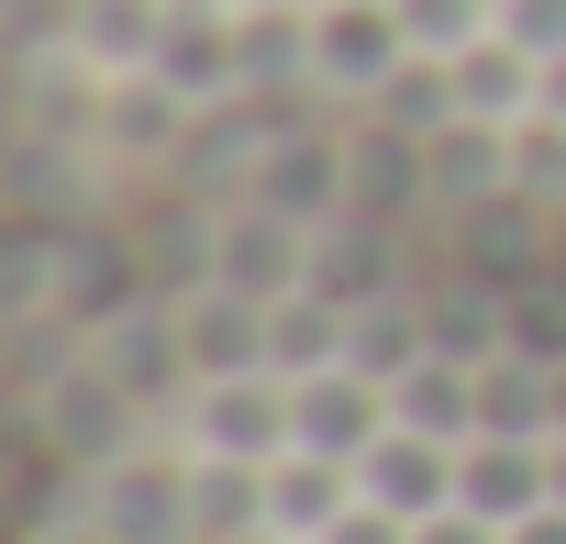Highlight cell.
Here are the masks:
<instances>
[{
	"label": "cell",
	"mask_w": 566,
	"mask_h": 544,
	"mask_svg": "<svg viewBox=\"0 0 566 544\" xmlns=\"http://www.w3.org/2000/svg\"><path fill=\"white\" fill-rule=\"evenodd\" d=\"M233 12H290V0H233Z\"/></svg>",
	"instance_id": "obj_19"
},
{
	"label": "cell",
	"mask_w": 566,
	"mask_h": 544,
	"mask_svg": "<svg viewBox=\"0 0 566 544\" xmlns=\"http://www.w3.org/2000/svg\"><path fill=\"white\" fill-rule=\"evenodd\" d=\"M345 500H356V467L290 444V456L266 467V544H323V533L345 522Z\"/></svg>",
	"instance_id": "obj_6"
},
{
	"label": "cell",
	"mask_w": 566,
	"mask_h": 544,
	"mask_svg": "<svg viewBox=\"0 0 566 544\" xmlns=\"http://www.w3.org/2000/svg\"><path fill=\"white\" fill-rule=\"evenodd\" d=\"M400 422L411 433H444V444H478V367L467 356H422L411 378H389Z\"/></svg>",
	"instance_id": "obj_9"
},
{
	"label": "cell",
	"mask_w": 566,
	"mask_h": 544,
	"mask_svg": "<svg viewBox=\"0 0 566 544\" xmlns=\"http://www.w3.org/2000/svg\"><path fill=\"white\" fill-rule=\"evenodd\" d=\"M555 433H566V367H555Z\"/></svg>",
	"instance_id": "obj_17"
},
{
	"label": "cell",
	"mask_w": 566,
	"mask_h": 544,
	"mask_svg": "<svg viewBox=\"0 0 566 544\" xmlns=\"http://www.w3.org/2000/svg\"><path fill=\"white\" fill-rule=\"evenodd\" d=\"M500 34H511L533 67H555V56H566V0H500Z\"/></svg>",
	"instance_id": "obj_12"
},
{
	"label": "cell",
	"mask_w": 566,
	"mask_h": 544,
	"mask_svg": "<svg viewBox=\"0 0 566 544\" xmlns=\"http://www.w3.org/2000/svg\"><path fill=\"white\" fill-rule=\"evenodd\" d=\"M555 500H566V433H555Z\"/></svg>",
	"instance_id": "obj_18"
},
{
	"label": "cell",
	"mask_w": 566,
	"mask_h": 544,
	"mask_svg": "<svg viewBox=\"0 0 566 544\" xmlns=\"http://www.w3.org/2000/svg\"><path fill=\"white\" fill-rule=\"evenodd\" d=\"M400 67H411V34H400L389 0H312V45H301V79H312V90L378 101Z\"/></svg>",
	"instance_id": "obj_2"
},
{
	"label": "cell",
	"mask_w": 566,
	"mask_h": 544,
	"mask_svg": "<svg viewBox=\"0 0 566 544\" xmlns=\"http://www.w3.org/2000/svg\"><path fill=\"white\" fill-rule=\"evenodd\" d=\"M478 433H533V444H555V367L522 356V345H500V356L478 367Z\"/></svg>",
	"instance_id": "obj_8"
},
{
	"label": "cell",
	"mask_w": 566,
	"mask_h": 544,
	"mask_svg": "<svg viewBox=\"0 0 566 544\" xmlns=\"http://www.w3.org/2000/svg\"><path fill=\"white\" fill-rule=\"evenodd\" d=\"M511 544H566V500H544V511H522V522H511Z\"/></svg>",
	"instance_id": "obj_15"
},
{
	"label": "cell",
	"mask_w": 566,
	"mask_h": 544,
	"mask_svg": "<svg viewBox=\"0 0 566 544\" xmlns=\"http://www.w3.org/2000/svg\"><path fill=\"white\" fill-rule=\"evenodd\" d=\"M455 456H467V444H444V433H411V422H389V433L367 444L356 489H367V500H389L400 522H433V511L455 500Z\"/></svg>",
	"instance_id": "obj_5"
},
{
	"label": "cell",
	"mask_w": 566,
	"mask_h": 544,
	"mask_svg": "<svg viewBox=\"0 0 566 544\" xmlns=\"http://www.w3.org/2000/svg\"><path fill=\"white\" fill-rule=\"evenodd\" d=\"M455 500H467V511H489V522L511 533L522 511H544V500H555V444H533V433H478V444L455 456Z\"/></svg>",
	"instance_id": "obj_4"
},
{
	"label": "cell",
	"mask_w": 566,
	"mask_h": 544,
	"mask_svg": "<svg viewBox=\"0 0 566 544\" xmlns=\"http://www.w3.org/2000/svg\"><path fill=\"white\" fill-rule=\"evenodd\" d=\"M367 123H389V134H411V145L455 134V123H467V112H455V67H444V56H411V67L367 101Z\"/></svg>",
	"instance_id": "obj_10"
},
{
	"label": "cell",
	"mask_w": 566,
	"mask_h": 544,
	"mask_svg": "<svg viewBox=\"0 0 566 544\" xmlns=\"http://www.w3.org/2000/svg\"><path fill=\"white\" fill-rule=\"evenodd\" d=\"M389 422H400L389 378H367V367H323V378H301V444H312V456L367 467V444H378Z\"/></svg>",
	"instance_id": "obj_3"
},
{
	"label": "cell",
	"mask_w": 566,
	"mask_h": 544,
	"mask_svg": "<svg viewBox=\"0 0 566 544\" xmlns=\"http://www.w3.org/2000/svg\"><path fill=\"white\" fill-rule=\"evenodd\" d=\"M544 123H566V56L544 67Z\"/></svg>",
	"instance_id": "obj_16"
},
{
	"label": "cell",
	"mask_w": 566,
	"mask_h": 544,
	"mask_svg": "<svg viewBox=\"0 0 566 544\" xmlns=\"http://www.w3.org/2000/svg\"><path fill=\"white\" fill-rule=\"evenodd\" d=\"M323 544H411V522H400L389 500H367V489H356V500H345V522H334Z\"/></svg>",
	"instance_id": "obj_13"
},
{
	"label": "cell",
	"mask_w": 566,
	"mask_h": 544,
	"mask_svg": "<svg viewBox=\"0 0 566 544\" xmlns=\"http://www.w3.org/2000/svg\"><path fill=\"white\" fill-rule=\"evenodd\" d=\"M411 544H511V533H500L489 511H467V500H444L433 522H411Z\"/></svg>",
	"instance_id": "obj_14"
},
{
	"label": "cell",
	"mask_w": 566,
	"mask_h": 544,
	"mask_svg": "<svg viewBox=\"0 0 566 544\" xmlns=\"http://www.w3.org/2000/svg\"><path fill=\"white\" fill-rule=\"evenodd\" d=\"M301 444V378L277 367H233V378H189V456H233V467H277Z\"/></svg>",
	"instance_id": "obj_1"
},
{
	"label": "cell",
	"mask_w": 566,
	"mask_h": 544,
	"mask_svg": "<svg viewBox=\"0 0 566 544\" xmlns=\"http://www.w3.org/2000/svg\"><path fill=\"white\" fill-rule=\"evenodd\" d=\"M389 12H400L411 56H467V45L500 34V0H389Z\"/></svg>",
	"instance_id": "obj_11"
},
{
	"label": "cell",
	"mask_w": 566,
	"mask_h": 544,
	"mask_svg": "<svg viewBox=\"0 0 566 544\" xmlns=\"http://www.w3.org/2000/svg\"><path fill=\"white\" fill-rule=\"evenodd\" d=\"M444 67H455V112H467V123L522 134V123L544 112V67H533L511 34H489V45H467V56H444Z\"/></svg>",
	"instance_id": "obj_7"
}]
</instances>
